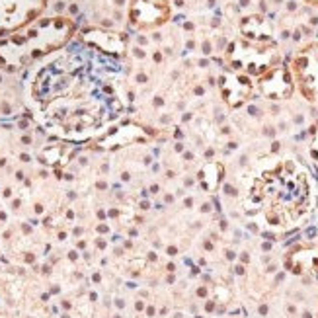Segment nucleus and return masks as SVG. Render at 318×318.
I'll list each match as a JSON object with an SVG mask.
<instances>
[{
  "label": "nucleus",
  "mask_w": 318,
  "mask_h": 318,
  "mask_svg": "<svg viewBox=\"0 0 318 318\" xmlns=\"http://www.w3.org/2000/svg\"><path fill=\"white\" fill-rule=\"evenodd\" d=\"M168 0H129V20L137 29H156L170 20Z\"/></svg>",
  "instance_id": "3"
},
{
  "label": "nucleus",
  "mask_w": 318,
  "mask_h": 318,
  "mask_svg": "<svg viewBox=\"0 0 318 318\" xmlns=\"http://www.w3.org/2000/svg\"><path fill=\"white\" fill-rule=\"evenodd\" d=\"M293 74L301 92L318 102V43L304 47L293 61Z\"/></svg>",
  "instance_id": "4"
},
{
  "label": "nucleus",
  "mask_w": 318,
  "mask_h": 318,
  "mask_svg": "<svg viewBox=\"0 0 318 318\" xmlns=\"http://www.w3.org/2000/svg\"><path fill=\"white\" fill-rule=\"evenodd\" d=\"M74 33L68 18H39L20 31L0 39V66L18 70L37 63L39 59L61 51Z\"/></svg>",
  "instance_id": "1"
},
{
  "label": "nucleus",
  "mask_w": 318,
  "mask_h": 318,
  "mask_svg": "<svg viewBox=\"0 0 318 318\" xmlns=\"http://www.w3.org/2000/svg\"><path fill=\"white\" fill-rule=\"evenodd\" d=\"M220 88H223V98L236 108L246 102L252 94V82L248 80V76H225L220 80Z\"/></svg>",
  "instance_id": "5"
},
{
  "label": "nucleus",
  "mask_w": 318,
  "mask_h": 318,
  "mask_svg": "<svg viewBox=\"0 0 318 318\" xmlns=\"http://www.w3.org/2000/svg\"><path fill=\"white\" fill-rule=\"evenodd\" d=\"M306 2H310V4H314V6H318V0H306Z\"/></svg>",
  "instance_id": "6"
},
{
  "label": "nucleus",
  "mask_w": 318,
  "mask_h": 318,
  "mask_svg": "<svg viewBox=\"0 0 318 318\" xmlns=\"http://www.w3.org/2000/svg\"><path fill=\"white\" fill-rule=\"evenodd\" d=\"M47 0H0V39L41 18Z\"/></svg>",
  "instance_id": "2"
}]
</instances>
